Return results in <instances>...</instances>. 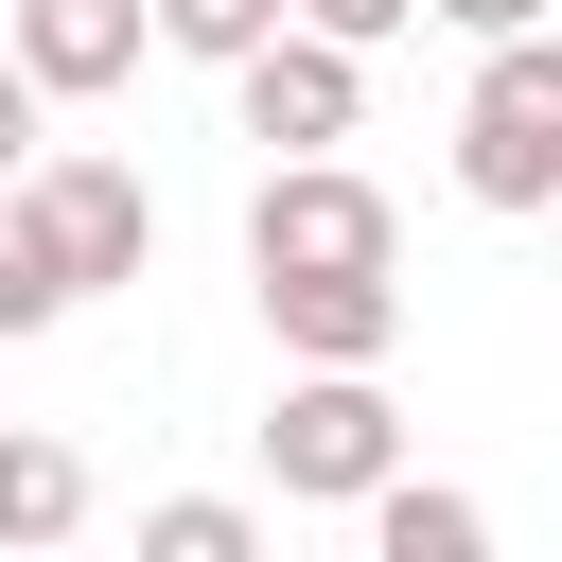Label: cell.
<instances>
[{
  "instance_id": "cell-13",
  "label": "cell",
  "mask_w": 562,
  "mask_h": 562,
  "mask_svg": "<svg viewBox=\"0 0 562 562\" xmlns=\"http://www.w3.org/2000/svg\"><path fill=\"white\" fill-rule=\"evenodd\" d=\"M281 18H299V35H351V53H369V35H404L422 0H281Z\"/></svg>"
},
{
  "instance_id": "cell-9",
  "label": "cell",
  "mask_w": 562,
  "mask_h": 562,
  "mask_svg": "<svg viewBox=\"0 0 562 562\" xmlns=\"http://www.w3.org/2000/svg\"><path fill=\"white\" fill-rule=\"evenodd\" d=\"M70 527H88V457L0 422V544H70Z\"/></svg>"
},
{
  "instance_id": "cell-6",
  "label": "cell",
  "mask_w": 562,
  "mask_h": 562,
  "mask_svg": "<svg viewBox=\"0 0 562 562\" xmlns=\"http://www.w3.org/2000/svg\"><path fill=\"white\" fill-rule=\"evenodd\" d=\"M0 53H18L53 105H105L158 35H140V0H0Z\"/></svg>"
},
{
  "instance_id": "cell-4",
  "label": "cell",
  "mask_w": 562,
  "mask_h": 562,
  "mask_svg": "<svg viewBox=\"0 0 562 562\" xmlns=\"http://www.w3.org/2000/svg\"><path fill=\"white\" fill-rule=\"evenodd\" d=\"M386 457H404V404H386L369 369H299V386L263 404V474H281V492H316V509H351Z\"/></svg>"
},
{
  "instance_id": "cell-11",
  "label": "cell",
  "mask_w": 562,
  "mask_h": 562,
  "mask_svg": "<svg viewBox=\"0 0 562 562\" xmlns=\"http://www.w3.org/2000/svg\"><path fill=\"white\" fill-rule=\"evenodd\" d=\"M263 18H281V0H140V35H158V53H193V70H228Z\"/></svg>"
},
{
  "instance_id": "cell-15",
  "label": "cell",
  "mask_w": 562,
  "mask_h": 562,
  "mask_svg": "<svg viewBox=\"0 0 562 562\" xmlns=\"http://www.w3.org/2000/svg\"><path fill=\"white\" fill-rule=\"evenodd\" d=\"M422 18H457V35H527V18H562V0H422Z\"/></svg>"
},
{
  "instance_id": "cell-2",
  "label": "cell",
  "mask_w": 562,
  "mask_h": 562,
  "mask_svg": "<svg viewBox=\"0 0 562 562\" xmlns=\"http://www.w3.org/2000/svg\"><path fill=\"white\" fill-rule=\"evenodd\" d=\"M457 176H474L492 211H544V193H562V35H544V18L492 35L474 105H457Z\"/></svg>"
},
{
  "instance_id": "cell-8",
  "label": "cell",
  "mask_w": 562,
  "mask_h": 562,
  "mask_svg": "<svg viewBox=\"0 0 562 562\" xmlns=\"http://www.w3.org/2000/svg\"><path fill=\"white\" fill-rule=\"evenodd\" d=\"M351 509H369V562H474V544H492V509H474V492H422L404 457H386Z\"/></svg>"
},
{
  "instance_id": "cell-5",
  "label": "cell",
  "mask_w": 562,
  "mask_h": 562,
  "mask_svg": "<svg viewBox=\"0 0 562 562\" xmlns=\"http://www.w3.org/2000/svg\"><path fill=\"white\" fill-rule=\"evenodd\" d=\"M228 88H246V140H281V158H316V140L369 123V53L351 35H299V18H263L228 53Z\"/></svg>"
},
{
  "instance_id": "cell-10",
  "label": "cell",
  "mask_w": 562,
  "mask_h": 562,
  "mask_svg": "<svg viewBox=\"0 0 562 562\" xmlns=\"http://www.w3.org/2000/svg\"><path fill=\"white\" fill-rule=\"evenodd\" d=\"M246 544H263V527H246L228 492H158V509H140V562H246Z\"/></svg>"
},
{
  "instance_id": "cell-7",
  "label": "cell",
  "mask_w": 562,
  "mask_h": 562,
  "mask_svg": "<svg viewBox=\"0 0 562 562\" xmlns=\"http://www.w3.org/2000/svg\"><path fill=\"white\" fill-rule=\"evenodd\" d=\"M263 334H281L299 369H386V334H404V263H386V281H263Z\"/></svg>"
},
{
  "instance_id": "cell-1",
  "label": "cell",
  "mask_w": 562,
  "mask_h": 562,
  "mask_svg": "<svg viewBox=\"0 0 562 562\" xmlns=\"http://www.w3.org/2000/svg\"><path fill=\"white\" fill-rule=\"evenodd\" d=\"M386 263H404V211H386L334 140L246 193V281H386Z\"/></svg>"
},
{
  "instance_id": "cell-14",
  "label": "cell",
  "mask_w": 562,
  "mask_h": 562,
  "mask_svg": "<svg viewBox=\"0 0 562 562\" xmlns=\"http://www.w3.org/2000/svg\"><path fill=\"white\" fill-rule=\"evenodd\" d=\"M35 123H53V88H35V70H18V53H0V176H18V158H35Z\"/></svg>"
},
{
  "instance_id": "cell-12",
  "label": "cell",
  "mask_w": 562,
  "mask_h": 562,
  "mask_svg": "<svg viewBox=\"0 0 562 562\" xmlns=\"http://www.w3.org/2000/svg\"><path fill=\"white\" fill-rule=\"evenodd\" d=\"M70 316V281H53V246L18 228V193H0V334H53Z\"/></svg>"
},
{
  "instance_id": "cell-3",
  "label": "cell",
  "mask_w": 562,
  "mask_h": 562,
  "mask_svg": "<svg viewBox=\"0 0 562 562\" xmlns=\"http://www.w3.org/2000/svg\"><path fill=\"white\" fill-rule=\"evenodd\" d=\"M0 193H18V228L53 246V281H70V299H105V281H140V263H158V193H140L123 158H53V140H35Z\"/></svg>"
}]
</instances>
